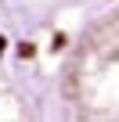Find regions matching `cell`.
Wrapping results in <instances>:
<instances>
[{"label":"cell","mask_w":119,"mask_h":122,"mask_svg":"<svg viewBox=\"0 0 119 122\" xmlns=\"http://www.w3.org/2000/svg\"><path fill=\"white\" fill-rule=\"evenodd\" d=\"M33 54H36V47H33L29 40H25V43H18V57H22V61H29Z\"/></svg>","instance_id":"1"}]
</instances>
